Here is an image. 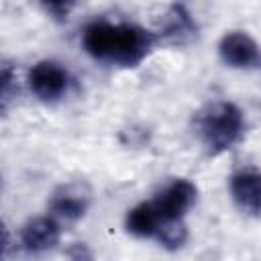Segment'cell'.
Here are the masks:
<instances>
[{
    "label": "cell",
    "instance_id": "obj_7",
    "mask_svg": "<svg viewBox=\"0 0 261 261\" xmlns=\"http://www.w3.org/2000/svg\"><path fill=\"white\" fill-rule=\"evenodd\" d=\"M57 241H59V226L53 218L41 216V218L31 220L22 228V245L29 251L51 249L53 245H57Z\"/></svg>",
    "mask_w": 261,
    "mask_h": 261
},
{
    "label": "cell",
    "instance_id": "obj_8",
    "mask_svg": "<svg viewBox=\"0 0 261 261\" xmlns=\"http://www.w3.org/2000/svg\"><path fill=\"white\" fill-rule=\"evenodd\" d=\"M114 29H116V24L92 22L84 31V37H82L84 49L96 59H110L112 41H114Z\"/></svg>",
    "mask_w": 261,
    "mask_h": 261
},
{
    "label": "cell",
    "instance_id": "obj_5",
    "mask_svg": "<svg viewBox=\"0 0 261 261\" xmlns=\"http://www.w3.org/2000/svg\"><path fill=\"white\" fill-rule=\"evenodd\" d=\"M220 57L230 67H253L259 63V47L247 33H228L220 41Z\"/></svg>",
    "mask_w": 261,
    "mask_h": 261
},
{
    "label": "cell",
    "instance_id": "obj_1",
    "mask_svg": "<svg viewBox=\"0 0 261 261\" xmlns=\"http://www.w3.org/2000/svg\"><path fill=\"white\" fill-rule=\"evenodd\" d=\"M200 130L210 149H216V151L228 149L241 137L243 114L234 104L216 102L204 112Z\"/></svg>",
    "mask_w": 261,
    "mask_h": 261
},
{
    "label": "cell",
    "instance_id": "obj_9",
    "mask_svg": "<svg viewBox=\"0 0 261 261\" xmlns=\"http://www.w3.org/2000/svg\"><path fill=\"white\" fill-rule=\"evenodd\" d=\"M161 224V216L153 202H143L128 210L126 214V228L137 237H155Z\"/></svg>",
    "mask_w": 261,
    "mask_h": 261
},
{
    "label": "cell",
    "instance_id": "obj_12",
    "mask_svg": "<svg viewBox=\"0 0 261 261\" xmlns=\"http://www.w3.org/2000/svg\"><path fill=\"white\" fill-rule=\"evenodd\" d=\"M43 8L47 10V14H51L53 18H67L75 6V0H41Z\"/></svg>",
    "mask_w": 261,
    "mask_h": 261
},
{
    "label": "cell",
    "instance_id": "obj_10",
    "mask_svg": "<svg viewBox=\"0 0 261 261\" xmlns=\"http://www.w3.org/2000/svg\"><path fill=\"white\" fill-rule=\"evenodd\" d=\"M86 210V202L80 194H61V196H55L53 200V212L61 218H67V220H75L84 214Z\"/></svg>",
    "mask_w": 261,
    "mask_h": 261
},
{
    "label": "cell",
    "instance_id": "obj_3",
    "mask_svg": "<svg viewBox=\"0 0 261 261\" xmlns=\"http://www.w3.org/2000/svg\"><path fill=\"white\" fill-rule=\"evenodd\" d=\"M67 71L55 61H41L29 73V86L41 100H57L67 90Z\"/></svg>",
    "mask_w": 261,
    "mask_h": 261
},
{
    "label": "cell",
    "instance_id": "obj_2",
    "mask_svg": "<svg viewBox=\"0 0 261 261\" xmlns=\"http://www.w3.org/2000/svg\"><path fill=\"white\" fill-rule=\"evenodd\" d=\"M149 45H151L149 35L143 29L133 24H116L108 61H114L120 65H135L147 55Z\"/></svg>",
    "mask_w": 261,
    "mask_h": 261
},
{
    "label": "cell",
    "instance_id": "obj_6",
    "mask_svg": "<svg viewBox=\"0 0 261 261\" xmlns=\"http://www.w3.org/2000/svg\"><path fill=\"white\" fill-rule=\"evenodd\" d=\"M230 194L234 202L251 214L261 212V173L259 171H239L230 179Z\"/></svg>",
    "mask_w": 261,
    "mask_h": 261
},
{
    "label": "cell",
    "instance_id": "obj_4",
    "mask_svg": "<svg viewBox=\"0 0 261 261\" xmlns=\"http://www.w3.org/2000/svg\"><path fill=\"white\" fill-rule=\"evenodd\" d=\"M196 200V188L192 181L188 179H175L173 184H169L155 200V208L163 220H175L181 218L194 204Z\"/></svg>",
    "mask_w": 261,
    "mask_h": 261
},
{
    "label": "cell",
    "instance_id": "obj_11",
    "mask_svg": "<svg viewBox=\"0 0 261 261\" xmlns=\"http://www.w3.org/2000/svg\"><path fill=\"white\" fill-rule=\"evenodd\" d=\"M155 237L167 245V247H181V243L186 241V228L181 224V218L175 220H163L155 232Z\"/></svg>",
    "mask_w": 261,
    "mask_h": 261
}]
</instances>
